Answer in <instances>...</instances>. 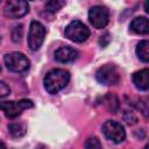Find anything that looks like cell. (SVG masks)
<instances>
[{
    "mask_svg": "<svg viewBox=\"0 0 149 149\" xmlns=\"http://www.w3.org/2000/svg\"><path fill=\"white\" fill-rule=\"evenodd\" d=\"M70 80V73L63 69H54L44 77V87L50 94H56L63 90Z\"/></svg>",
    "mask_w": 149,
    "mask_h": 149,
    "instance_id": "cell-1",
    "label": "cell"
},
{
    "mask_svg": "<svg viewBox=\"0 0 149 149\" xmlns=\"http://www.w3.org/2000/svg\"><path fill=\"white\" fill-rule=\"evenodd\" d=\"M34 106L33 101L29 99H21L19 101H3L0 102V109L5 113L8 119H15L19 116L22 111L31 108Z\"/></svg>",
    "mask_w": 149,
    "mask_h": 149,
    "instance_id": "cell-2",
    "label": "cell"
},
{
    "mask_svg": "<svg viewBox=\"0 0 149 149\" xmlns=\"http://www.w3.org/2000/svg\"><path fill=\"white\" fill-rule=\"evenodd\" d=\"M3 61L7 69L13 72H24L29 69V64H30L26 55L17 51L6 54L3 57Z\"/></svg>",
    "mask_w": 149,
    "mask_h": 149,
    "instance_id": "cell-3",
    "label": "cell"
},
{
    "mask_svg": "<svg viewBox=\"0 0 149 149\" xmlns=\"http://www.w3.org/2000/svg\"><path fill=\"white\" fill-rule=\"evenodd\" d=\"M65 36L73 41V42H78L81 43L84 41L87 40V37L90 36V30L88 28L80 21L74 20L72 22H70L66 28H65Z\"/></svg>",
    "mask_w": 149,
    "mask_h": 149,
    "instance_id": "cell-4",
    "label": "cell"
},
{
    "mask_svg": "<svg viewBox=\"0 0 149 149\" xmlns=\"http://www.w3.org/2000/svg\"><path fill=\"white\" fill-rule=\"evenodd\" d=\"M44 36H45L44 26L38 21H31L28 33V47L33 51L40 49V47L44 41Z\"/></svg>",
    "mask_w": 149,
    "mask_h": 149,
    "instance_id": "cell-5",
    "label": "cell"
},
{
    "mask_svg": "<svg viewBox=\"0 0 149 149\" xmlns=\"http://www.w3.org/2000/svg\"><path fill=\"white\" fill-rule=\"evenodd\" d=\"M97 80L104 85H115L120 80L119 71L113 64H105L95 73Z\"/></svg>",
    "mask_w": 149,
    "mask_h": 149,
    "instance_id": "cell-6",
    "label": "cell"
},
{
    "mask_svg": "<svg viewBox=\"0 0 149 149\" xmlns=\"http://www.w3.org/2000/svg\"><path fill=\"white\" fill-rule=\"evenodd\" d=\"M102 133L108 140L113 141L114 143H120L126 137V132H125L123 126L113 120H108L104 123Z\"/></svg>",
    "mask_w": 149,
    "mask_h": 149,
    "instance_id": "cell-7",
    "label": "cell"
},
{
    "mask_svg": "<svg viewBox=\"0 0 149 149\" xmlns=\"http://www.w3.org/2000/svg\"><path fill=\"white\" fill-rule=\"evenodd\" d=\"M108 19H109L108 9L104 6H93L88 10V20L91 24L97 29H101L106 27V24L108 23Z\"/></svg>",
    "mask_w": 149,
    "mask_h": 149,
    "instance_id": "cell-8",
    "label": "cell"
},
{
    "mask_svg": "<svg viewBox=\"0 0 149 149\" xmlns=\"http://www.w3.org/2000/svg\"><path fill=\"white\" fill-rule=\"evenodd\" d=\"M29 12V5L27 1L12 0L6 3L5 15L9 19H20Z\"/></svg>",
    "mask_w": 149,
    "mask_h": 149,
    "instance_id": "cell-9",
    "label": "cell"
},
{
    "mask_svg": "<svg viewBox=\"0 0 149 149\" xmlns=\"http://www.w3.org/2000/svg\"><path fill=\"white\" fill-rule=\"evenodd\" d=\"M78 51L71 47H62L56 50L55 58L59 63H70L78 58Z\"/></svg>",
    "mask_w": 149,
    "mask_h": 149,
    "instance_id": "cell-10",
    "label": "cell"
},
{
    "mask_svg": "<svg viewBox=\"0 0 149 149\" xmlns=\"http://www.w3.org/2000/svg\"><path fill=\"white\" fill-rule=\"evenodd\" d=\"M133 83L140 91H147L149 88V70L143 69L133 74Z\"/></svg>",
    "mask_w": 149,
    "mask_h": 149,
    "instance_id": "cell-11",
    "label": "cell"
},
{
    "mask_svg": "<svg viewBox=\"0 0 149 149\" xmlns=\"http://www.w3.org/2000/svg\"><path fill=\"white\" fill-rule=\"evenodd\" d=\"M130 30L136 34H141V35L148 34L149 33L148 19L146 16H137V17L133 19V21L130 22Z\"/></svg>",
    "mask_w": 149,
    "mask_h": 149,
    "instance_id": "cell-12",
    "label": "cell"
},
{
    "mask_svg": "<svg viewBox=\"0 0 149 149\" xmlns=\"http://www.w3.org/2000/svg\"><path fill=\"white\" fill-rule=\"evenodd\" d=\"M136 55L142 62H144V63L149 62V42L147 40H143L137 44Z\"/></svg>",
    "mask_w": 149,
    "mask_h": 149,
    "instance_id": "cell-13",
    "label": "cell"
},
{
    "mask_svg": "<svg viewBox=\"0 0 149 149\" xmlns=\"http://www.w3.org/2000/svg\"><path fill=\"white\" fill-rule=\"evenodd\" d=\"M8 129H9V133L12 134V136H14V137H21L26 134V127L23 125H20V123L9 125Z\"/></svg>",
    "mask_w": 149,
    "mask_h": 149,
    "instance_id": "cell-14",
    "label": "cell"
},
{
    "mask_svg": "<svg viewBox=\"0 0 149 149\" xmlns=\"http://www.w3.org/2000/svg\"><path fill=\"white\" fill-rule=\"evenodd\" d=\"M65 5L64 1H59V0H51V1H48L45 3V9L48 12H51V13H56L58 12L63 6Z\"/></svg>",
    "mask_w": 149,
    "mask_h": 149,
    "instance_id": "cell-15",
    "label": "cell"
},
{
    "mask_svg": "<svg viewBox=\"0 0 149 149\" xmlns=\"http://www.w3.org/2000/svg\"><path fill=\"white\" fill-rule=\"evenodd\" d=\"M85 149H102L100 141L98 140V137L93 136V137H88L85 142Z\"/></svg>",
    "mask_w": 149,
    "mask_h": 149,
    "instance_id": "cell-16",
    "label": "cell"
},
{
    "mask_svg": "<svg viewBox=\"0 0 149 149\" xmlns=\"http://www.w3.org/2000/svg\"><path fill=\"white\" fill-rule=\"evenodd\" d=\"M106 99H108L107 102H105L106 106L108 107V109L112 111V112H115L116 108H118V105H119V104H118V99H116V97L113 95V94H108V95H106Z\"/></svg>",
    "mask_w": 149,
    "mask_h": 149,
    "instance_id": "cell-17",
    "label": "cell"
},
{
    "mask_svg": "<svg viewBox=\"0 0 149 149\" xmlns=\"http://www.w3.org/2000/svg\"><path fill=\"white\" fill-rule=\"evenodd\" d=\"M9 92H10V90H9L8 85L5 84L3 81H0V99L7 97L9 94Z\"/></svg>",
    "mask_w": 149,
    "mask_h": 149,
    "instance_id": "cell-18",
    "label": "cell"
},
{
    "mask_svg": "<svg viewBox=\"0 0 149 149\" xmlns=\"http://www.w3.org/2000/svg\"><path fill=\"white\" fill-rule=\"evenodd\" d=\"M109 41H111V36H109L108 33H106L105 35H102V36L100 37V40H99V44H100L101 47H106V45L109 43Z\"/></svg>",
    "mask_w": 149,
    "mask_h": 149,
    "instance_id": "cell-19",
    "label": "cell"
},
{
    "mask_svg": "<svg viewBox=\"0 0 149 149\" xmlns=\"http://www.w3.org/2000/svg\"><path fill=\"white\" fill-rule=\"evenodd\" d=\"M0 149H7V148H6V146H5L3 143H1V142H0Z\"/></svg>",
    "mask_w": 149,
    "mask_h": 149,
    "instance_id": "cell-20",
    "label": "cell"
},
{
    "mask_svg": "<svg viewBox=\"0 0 149 149\" xmlns=\"http://www.w3.org/2000/svg\"><path fill=\"white\" fill-rule=\"evenodd\" d=\"M144 149H148V146H146V147H144Z\"/></svg>",
    "mask_w": 149,
    "mask_h": 149,
    "instance_id": "cell-21",
    "label": "cell"
},
{
    "mask_svg": "<svg viewBox=\"0 0 149 149\" xmlns=\"http://www.w3.org/2000/svg\"><path fill=\"white\" fill-rule=\"evenodd\" d=\"M0 41H1V36H0Z\"/></svg>",
    "mask_w": 149,
    "mask_h": 149,
    "instance_id": "cell-22",
    "label": "cell"
}]
</instances>
